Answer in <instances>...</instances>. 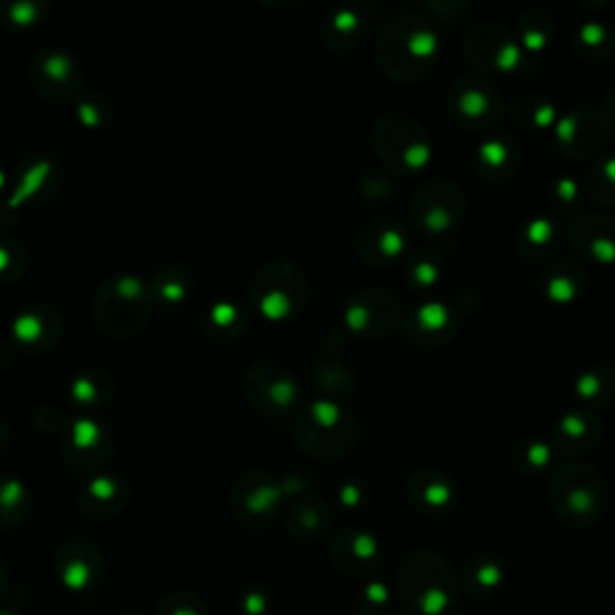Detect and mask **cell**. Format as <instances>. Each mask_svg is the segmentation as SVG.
Instances as JSON below:
<instances>
[{"mask_svg": "<svg viewBox=\"0 0 615 615\" xmlns=\"http://www.w3.org/2000/svg\"><path fill=\"white\" fill-rule=\"evenodd\" d=\"M517 56H519V53H517L515 46H507V49H505L503 53H500V63H503V65H512V63L517 61Z\"/></svg>", "mask_w": 615, "mask_h": 615, "instance_id": "5", "label": "cell"}, {"mask_svg": "<svg viewBox=\"0 0 615 615\" xmlns=\"http://www.w3.org/2000/svg\"><path fill=\"white\" fill-rule=\"evenodd\" d=\"M603 37V29L596 27V25H589L587 29H584V39L587 41H601Z\"/></svg>", "mask_w": 615, "mask_h": 615, "instance_id": "7", "label": "cell"}, {"mask_svg": "<svg viewBox=\"0 0 615 615\" xmlns=\"http://www.w3.org/2000/svg\"><path fill=\"white\" fill-rule=\"evenodd\" d=\"M426 318H428V322H431L433 327L440 325V320H445V310L440 308V306H435V310H431V306H428L426 308Z\"/></svg>", "mask_w": 615, "mask_h": 615, "instance_id": "4", "label": "cell"}, {"mask_svg": "<svg viewBox=\"0 0 615 615\" xmlns=\"http://www.w3.org/2000/svg\"><path fill=\"white\" fill-rule=\"evenodd\" d=\"M527 44H531V46H536V44H543V34H536V32H531V34H527Z\"/></svg>", "mask_w": 615, "mask_h": 615, "instance_id": "10", "label": "cell"}, {"mask_svg": "<svg viewBox=\"0 0 615 615\" xmlns=\"http://www.w3.org/2000/svg\"><path fill=\"white\" fill-rule=\"evenodd\" d=\"M481 154L488 161H495V164H498V161L505 159V147L498 145V142H488V145L481 147Z\"/></svg>", "mask_w": 615, "mask_h": 615, "instance_id": "1", "label": "cell"}, {"mask_svg": "<svg viewBox=\"0 0 615 615\" xmlns=\"http://www.w3.org/2000/svg\"><path fill=\"white\" fill-rule=\"evenodd\" d=\"M435 46L433 34H416L414 39H411V49L419 51V53H428Z\"/></svg>", "mask_w": 615, "mask_h": 615, "instance_id": "2", "label": "cell"}, {"mask_svg": "<svg viewBox=\"0 0 615 615\" xmlns=\"http://www.w3.org/2000/svg\"><path fill=\"white\" fill-rule=\"evenodd\" d=\"M483 104H486V101H483L479 94H467V97L462 99V106L464 109H467L469 113H479L481 109H483Z\"/></svg>", "mask_w": 615, "mask_h": 615, "instance_id": "3", "label": "cell"}, {"mask_svg": "<svg viewBox=\"0 0 615 615\" xmlns=\"http://www.w3.org/2000/svg\"><path fill=\"white\" fill-rule=\"evenodd\" d=\"M548 234V224L546 222H536L531 224V238H536V241H541L543 236Z\"/></svg>", "mask_w": 615, "mask_h": 615, "instance_id": "6", "label": "cell"}, {"mask_svg": "<svg viewBox=\"0 0 615 615\" xmlns=\"http://www.w3.org/2000/svg\"><path fill=\"white\" fill-rule=\"evenodd\" d=\"M594 382H596V385H599V380L584 378V380H582V385H579V390H582V392H591V390H594Z\"/></svg>", "mask_w": 615, "mask_h": 615, "instance_id": "9", "label": "cell"}, {"mask_svg": "<svg viewBox=\"0 0 615 615\" xmlns=\"http://www.w3.org/2000/svg\"><path fill=\"white\" fill-rule=\"evenodd\" d=\"M551 286H553V294H555V296H570V284H565V282H553Z\"/></svg>", "mask_w": 615, "mask_h": 615, "instance_id": "8", "label": "cell"}, {"mask_svg": "<svg viewBox=\"0 0 615 615\" xmlns=\"http://www.w3.org/2000/svg\"><path fill=\"white\" fill-rule=\"evenodd\" d=\"M606 171H608V176H611V178H615V161H611V164H608V166H606Z\"/></svg>", "mask_w": 615, "mask_h": 615, "instance_id": "11", "label": "cell"}]
</instances>
